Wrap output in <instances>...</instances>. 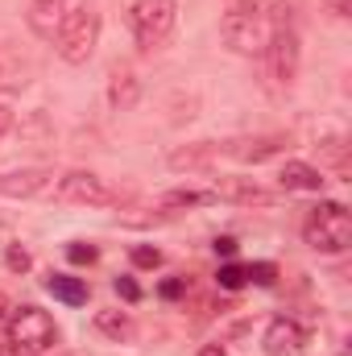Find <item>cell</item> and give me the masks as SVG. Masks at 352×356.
<instances>
[{"label":"cell","instance_id":"5bb4252c","mask_svg":"<svg viewBox=\"0 0 352 356\" xmlns=\"http://www.w3.org/2000/svg\"><path fill=\"white\" fill-rule=\"evenodd\" d=\"M46 290L58 302H67V307H83L88 302V282L83 277H71V273H50L46 277Z\"/></svg>","mask_w":352,"mask_h":356},{"label":"cell","instance_id":"5b68a950","mask_svg":"<svg viewBox=\"0 0 352 356\" xmlns=\"http://www.w3.org/2000/svg\"><path fill=\"white\" fill-rule=\"evenodd\" d=\"M8 340H13L17 353L38 356V353H46V348H54L58 327H54V319H50L42 307H17L13 327H8Z\"/></svg>","mask_w":352,"mask_h":356},{"label":"cell","instance_id":"d4e9b609","mask_svg":"<svg viewBox=\"0 0 352 356\" xmlns=\"http://www.w3.org/2000/svg\"><path fill=\"white\" fill-rule=\"evenodd\" d=\"M186 290V277H170V282H162V298H178Z\"/></svg>","mask_w":352,"mask_h":356},{"label":"cell","instance_id":"4fadbf2b","mask_svg":"<svg viewBox=\"0 0 352 356\" xmlns=\"http://www.w3.org/2000/svg\"><path fill=\"white\" fill-rule=\"evenodd\" d=\"M328 178L319 175L315 166H307V162H286L282 170H278V186L282 191H319Z\"/></svg>","mask_w":352,"mask_h":356},{"label":"cell","instance_id":"44dd1931","mask_svg":"<svg viewBox=\"0 0 352 356\" xmlns=\"http://www.w3.org/2000/svg\"><path fill=\"white\" fill-rule=\"evenodd\" d=\"M4 266L13 269V273H25L33 261H29V253H25L21 245H8V249H4Z\"/></svg>","mask_w":352,"mask_h":356},{"label":"cell","instance_id":"cb8c5ba5","mask_svg":"<svg viewBox=\"0 0 352 356\" xmlns=\"http://www.w3.org/2000/svg\"><path fill=\"white\" fill-rule=\"evenodd\" d=\"M116 294H120L125 302H137V298H141V286H137L133 277H116Z\"/></svg>","mask_w":352,"mask_h":356},{"label":"cell","instance_id":"4316f807","mask_svg":"<svg viewBox=\"0 0 352 356\" xmlns=\"http://www.w3.org/2000/svg\"><path fill=\"white\" fill-rule=\"evenodd\" d=\"M8 129H13V108H8V104H0V137H4Z\"/></svg>","mask_w":352,"mask_h":356},{"label":"cell","instance_id":"e0dca14e","mask_svg":"<svg viewBox=\"0 0 352 356\" xmlns=\"http://www.w3.org/2000/svg\"><path fill=\"white\" fill-rule=\"evenodd\" d=\"M95 327H99L108 340H116V344L137 336V323H133L125 311H95Z\"/></svg>","mask_w":352,"mask_h":356},{"label":"cell","instance_id":"d6986e66","mask_svg":"<svg viewBox=\"0 0 352 356\" xmlns=\"http://www.w3.org/2000/svg\"><path fill=\"white\" fill-rule=\"evenodd\" d=\"M245 277L257 282V286H273L278 282V266L273 261H253V266H245Z\"/></svg>","mask_w":352,"mask_h":356},{"label":"cell","instance_id":"7402d4cb","mask_svg":"<svg viewBox=\"0 0 352 356\" xmlns=\"http://www.w3.org/2000/svg\"><path fill=\"white\" fill-rule=\"evenodd\" d=\"M245 282H249V277H245V266H232V261H228V266L220 269V286H224V290H241Z\"/></svg>","mask_w":352,"mask_h":356},{"label":"cell","instance_id":"6da1fadb","mask_svg":"<svg viewBox=\"0 0 352 356\" xmlns=\"http://www.w3.org/2000/svg\"><path fill=\"white\" fill-rule=\"evenodd\" d=\"M303 241L315 249V253H344L352 245V216L344 203H336V199H323V203H315L311 211H307V220H303Z\"/></svg>","mask_w":352,"mask_h":356},{"label":"cell","instance_id":"9a60e30c","mask_svg":"<svg viewBox=\"0 0 352 356\" xmlns=\"http://www.w3.org/2000/svg\"><path fill=\"white\" fill-rule=\"evenodd\" d=\"M137 99H141V79H137L133 71H116L112 83H108V104L120 108V112H129Z\"/></svg>","mask_w":352,"mask_h":356},{"label":"cell","instance_id":"30bf717a","mask_svg":"<svg viewBox=\"0 0 352 356\" xmlns=\"http://www.w3.org/2000/svg\"><path fill=\"white\" fill-rule=\"evenodd\" d=\"M282 145H286L282 137H241V141H224L220 154H228L237 162H265V158L282 154Z\"/></svg>","mask_w":352,"mask_h":356},{"label":"cell","instance_id":"8992f818","mask_svg":"<svg viewBox=\"0 0 352 356\" xmlns=\"http://www.w3.org/2000/svg\"><path fill=\"white\" fill-rule=\"evenodd\" d=\"M58 199L67 203H83V207H116L120 203V191L108 182V178L91 175V170H67L58 178Z\"/></svg>","mask_w":352,"mask_h":356},{"label":"cell","instance_id":"9c48e42d","mask_svg":"<svg viewBox=\"0 0 352 356\" xmlns=\"http://www.w3.org/2000/svg\"><path fill=\"white\" fill-rule=\"evenodd\" d=\"M25 21H29V29L42 42H54L58 29H63V21H67V0H33L29 13H25Z\"/></svg>","mask_w":352,"mask_h":356},{"label":"cell","instance_id":"3957f363","mask_svg":"<svg viewBox=\"0 0 352 356\" xmlns=\"http://www.w3.org/2000/svg\"><path fill=\"white\" fill-rule=\"evenodd\" d=\"M269 21H265L262 8H253V4H237V8H228L224 17H220V38H224V46L228 50H237V54H265V46H269Z\"/></svg>","mask_w":352,"mask_h":356},{"label":"cell","instance_id":"52a82bcc","mask_svg":"<svg viewBox=\"0 0 352 356\" xmlns=\"http://www.w3.org/2000/svg\"><path fill=\"white\" fill-rule=\"evenodd\" d=\"M265 58H269L273 83H294V75H298V33H294V25H286V21L273 25Z\"/></svg>","mask_w":352,"mask_h":356},{"label":"cell","instance_id":"603a6c76","mask_svg":"<svg viewBox=\"0 0 352 356\" xmlns=\"http://www.w3.org/2000/svg\"><path fill=\"white\" fill-rule=\"evenodd\" d=\"M67 257H71L75 266H91V261L99 257V249H95V245H83V241H75V245L67 249Z\"/></svg>","mask_w":352,"mask_h":356},{"label":"cell","instance_id":"8fae6325","mask_svg":"<svg viewBox=\"0 0 352 356\" xmlns=\"http://www.w3.org/2000/svg\"><path fill=\"white\" fill-rule=\"evenodd\" d=\"M50 178H54L50 170H8V175H0V195L4 199H29V195L46 191Z\"/></svg>","mask_w":352,"mask_h":356},{"label":"cell","instance_id":"484cf974","mask_svg":"<svg viewBox=\"0 0 352 356\" xmlns=\"http://www.w3.org/2000/svg\"><path fill=\"white\" fill-rule=\"evenodd\" d=\"M216 253H220V257H232V253H237V241H232V236H216Z\"/></svg>","mask_w":352,"mask_h":356},{"label":"cell","instance_id":"2e32d148","mask_svg":"<svg viewBox=\"0 0 352 356\" xmlns=\"http://www.w3.org/2000/svg\"><path fill=\"white\" fill-rule=\"evenodd\" d=\"M220 154L216 141H199V145H186V149H170V170H195V166H207L211 158Z\"/></svg>","mask_w":352,"mask_h":356},{"label":"cell","instance_id":"7a4b0ae2","mask_svg":"<svg viewBox=\"0 0 352 356\" xmlns=\"http://www.w3.org/2000/svg\"><path fill=\"white\" fill-rule=\"evenodd\" d=\"M95 42H99V13L91 4L67 8V21H63V29L54 38L58 58L67 67H83V63H91V54H95Z\"/></svg>","mask_w":352,"mask_h":356},{"label":"cell","instance_id":"ba28073f","mask_svg":"<svg viewBox=\"0 0 352 356\" xmlns=\"http://www.w3.org/2000/svg\"><path fill=\"white\" fill-rule=\"evenodd\" d=\"M262 344H265V356H303L307 353V332H303V323L278 315V319H269Z\"/></svg>","mask_w":352,"mask_h":356},{"label":"cell","instance_id":"277c9868","mask_svg":"<svg viewBox=\"0 0 352 356\" xmlns=\"http://www.w3.org/2000/svg\"><path fill=\"white\" fill-rule=\"evenodd\" d=\"M175 21H178L175 0H137V4L129 8V29H133V38H137L141 50L162 46V42L175 33Z\"/></svg>","mask_w":352,"mask_h":356},{"label":"cell","instance_id":"ac0fdd59","mask_svg":"<svg viewBox=\"0 0 352 356\" xmlns=\"http://www.w3.org/2000/svg\"><path fill=\"white\" fill-rule=\"evenodd\" d=\"M216 203V191H166L162 195V207L166 211H178V207H207Z\"/></svg>","mask_w":352,"mask_h":356},{"label":"cell","instance_id":"f1b7e54d","mask_svg":"<svg viewBox=\"0 0 352 356\" xmlns=\"http://www.w3.org/2000/svg\"><path fill=\"white\" fill-rule=\"evenodd\" d=\"M332 8H336V17H349V0H328Z\"/></svg>","mask_w":352,"mask_h":356},{"label":"cell","instance_id":"83f0119b","mask_svg":"<svg viewBox=\"0 0 352 356\" xmlns=\"http://www.w3.org/2000/svg\"><path fill=\"white\" fill-rule=\"evenodd\" d=\"M199 356H228V348H224V344H203Z\"/></svg>","mask_w":352,"mask_h":356},{"label":"cell","instance_id":"ffe728a7","mask_svg":"<svg viewBox=\"0 0 352 356\" xmlns=\"http://www.w3.org/2000/svg\"><path fill=\"white\" fill-rule=\"evenodd\" d=\"M133 266L137 269H158L162 266V249H154V245H137V249H133Z\"/></svg>","mask_w":352,"mask_h":356},{"label":"cell","instance_id":"7c38bea8","mask_svg":"<svg viewBox=\"0 0 352 356\" xmlns=\"http://www.w3.org/2000/svg\"><path fill=\"white\" fill-rule=\"evenodd\" d=\"M216 199H232V203H245V207H269L278 195L273 191H265L257 182H249V178H224L220 186H216Z\"/></svg>","mask_w":352,"mask_h":356}]
</instances>
